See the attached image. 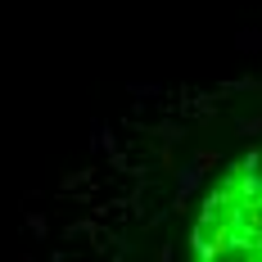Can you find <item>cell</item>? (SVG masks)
Returning <instances> with one entry per match:
<instances>
[{"label":"cell","mask_w":262,"mask_h":262,"mask_svg":"<svg viewBox=\"0 0 262 262\" xmlns=\"http://www.w3.org/2000/svg\"><path fill=\"white\" fill-rule=\"evenodd\" d=\"M235 131L239 136H262V113L258 118H235Z\"/></svg>","instance_id":"4"},{"label":"cell","mask_w":262,"mask_h":262,"mask_svg":"<svg viewBox=\"0 0 262 262\" xmlns=\"http://www.w3.org/2000/svg\"><path fill=\"white\" fill-rule=\"evenodd\" d=\"M158 136H167V140H181L185 131H181V127H177V122H167V127H158Z\"/></svg>","instance_id":"6"},{"label":"cell","mask_w":262,"mask_h":262,"mask_svg":"<svg viewBox=\"0 0 262 262\" xmlns=\"http://www.w3.org/2000/svg\"><path fill=\"white\" fill-rule=\"evenodd\" d=\"M235 167H239V177L244 172H262V149H249L244 158H235Z\"/></svg>","instance_id":"3"},{"label":"cell","mask_w":262,"mask_h":262,"mask_svg":"<svg viewBox=\"0 0 262 262\" xmlns=\"http://www.w3.org/2000/svg\"><path fill=\"white\" fill-rule=\"evenodd\" d=\"M204 185V167L199 163H185V167H177V204H185L194 190Z\"/></svg>","instance_id":"1"},{"label":"cell","mask_w":262,"mask_h":262,"mask_svg":"<svg viewBox=\"0 0 262 262\" xmlns=\"http://www.w3.org/2000/svg\"><path fill=\"white\" fill-rule=\"evenodd\" d=\"M194 163H199V167H204V172H208V167H217V163H222V158L212 154V149H199V154H194Z\"/></svg>","instance_id":"5"},{"label":"cell","mask_w":262,"mask_h":262,"mask_svg":"<svg viewBox=\"0 0 262 262\" xmlns=\"http://www.w3.org/2000/svg\"><path fill=\"white\" fill-rule=\"evenodd\" d=\"M190 253L199 262H212V258H222V244H217L204 226H194V231H190Z\"/></svg>","instance_id":"2"}]
</instances>
